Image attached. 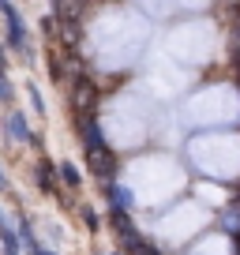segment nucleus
I'll return each instance as SVG.
<instances>
[{
    "instance_id": "obj_7",
    "label": "nucleus",
    "mask_w": 240,
    "mask_h": 255,
    "mask_svg": "<svg viewBox=\"0 0 240 255\" xmlns=\"http://www.w3.org/2000/svg\"><path fill=\"white\" fill-rule=\"evenodd\" d=\"M207 225H210V210L203 207V203L188 199V203L169 207V214L158 222V233H161V240H169V244H184V240H192L195 233H203Z\"/></svg>"
},
{
    "instance_id": "obj_3",
    "label": "nucleus",
    "mask_w": 240,
    "mask_h": 255,
    "mask_svg": "<svg viewBox=\"0 0 240 255\" xmlns=\"http://www.w3.org/2000/svg\"><path fill=\"white\" fill-rule=\"evenodd\" d=\"M154 124V105L139 94H117L109 105L102 109V135L109 139L117 150H131V146H143L150 139Z\"/></svg>"
},
{
    "instance_id": "obj_1",
    "label": "nucleus",
    "mask_w": 240,
    "mask_h": 255,
    "mask_svg": "<svg viewBox=\"0 0 240 255\" xmlns=\"http://www.w3.org/2000/svg\"><path fill=\"white\" fill-rule=\"evenodd\" d=\"M146 41H150V23H146L139 11L128 8H109L94 19L90 26V45L102 68L117 72V68H128L139 56L146 53Z\"/></svg>"
},
{
    "instance_id": "obj_2",
    "label": "nucleus",
    "mask_w": 240,
    "mask_h": 255,
    "mask_svg": "<svg viewBox=\"0 0 240 255\" xmlns=\"http://www.w3.org/2000/svg\"><path fill=\"white\" fill-rule=\"evenodd\" d=\"M184 169L176 165L165 154H146V158L131 161L128 173H124V188L139 207H161V203H173L180 191H184Z\"/></svg>"
},
{
    "instance_id": "obj_9",
    "label": "nucleus",
    "mask_w": 240,
    "mask_h": 255,
    "mask_svg": "<svg viewBox=\"0 0 240 255\" xmlns=\"http://www.w3.org/2000/svg\"><path fill=\"white\" fill-rule=\"evenodd\" d=\"M188 255H233V244H229L225 233H210V237H203Z\"/></svg>"
},
{
    "instance_id": "obj_10",
    "label": "nucleus",
    "mask_w": 240,
    "mask_h": 255,
    "mask_svg": "<svg viewBox=\"0 0 240 255\" xmlns=\"http://www.w3.org/2000/svg\"><path fill=\"white\" fill-rule=\"evenodd\" d=\"M8 131L19 139V143H26V139H30V128H26L23 113H11V117H8Z\"/></svg>"
},
{
    "instance_id": "obj_13",
    "label": "nucleus",
    "mask_w": 240,
    "mask_h": 255,
    "mask_svg": "<svg viewBox=\"0 0 240 255\" xmlns=\"http://www.w3.org/2000/svg\"><path fill=\"white\" fill-rule=\"evenodd\" d=\"M0 188H4V173H0Z\"/></svg>"
},
{
    "instance_id": "obj_5",
    "label": "nucleus",
    "mask_w": 240,
    "mask_h": 255,
    "mask_svg": "<svg viewBox=\"0 0 240 255\" xmlns=\"http://www.w3.org/2000/svg\"><path fill=\"white\" fill-rule=\"evenodd\" d=\"M218 45H222V38H218V26L207 23V19H192V23H180L173 26V30L165 34V56L169 60H176L180 68H195V64H207L218 56Z\"/></svg>"
},
{
    "instance_id": "obj_4",
    "label": "nucleus",
    "mask_w": 240,
    "mask_h": 255,
    "mask_svg": "<svg viewBox=\"0 0 240 255\" xmlns=\"http://www.w3.org/2000/svg\"><path fill=\"white\" fill-rule=\"evenodd\" d=\"M188 158L210 180H237L240 176V135L233 131H203L188 143Z\"/></svg>"
},
{
    "instance_id": "obj_12",
    "label": "nucleus",
    "mask_w": 240,
    "mask_h": 255,
    "mask_svg": "<svg viewBox=\"0 0 240 255\" xmlns=\"http://www.w3.org/2000/svg\"><path fill=\"white\" fill-rule=\"evenodd\" d=\"M173 8H188V11H199V8H207L210 0H169Z\"/></svg>"
},
{
    "instance_id": "obj_11",
    "label": "nucleus",
    "mask_w": 240,
    "mask_h": 255,
    "mask_svg": "<svg viewBox=\"0 0 240 255\" xmlns=\"http://www.w3.org/2000/svg\"><path fill=\"white\" fill-rule=\"evenodd\" d=\"M199 195H203V199H210V203H225V191L222 188H210V184H203Z\"/></svg>"
},
{
    "instance_id": "obj_8",
    "label": "nucleus",
    "mask_w": 240,
    "mask_h": 255,
    "mask_svg": "<svg viewBox=\"0 0 240 255\" xmlns=\"http://www.w3.org/2000/svg\"><path fill=\"white\" fill-rule=\"evenodd\" d=\"M184 87H188V72L176 60H169V56H158L146 68V90L154 98H176Z\"/></svg>"
},
{
    "instance_id": "obj_6",
    "label": "nucleus",
    "mask_w": 240,
    "mask_h": 255,
    "mask_svg": "<svg viewBox=\"0 0 240 255\" xmlns=\"http://www.w3.org/2000/svg\"><path fill=\"white\" fill-rule=\"evenodd\" d=\"M233 120H240V94L229 83L203 87L184 105V124H195V128H222V124H233Z\"/></svg>"
}]
</instances>
